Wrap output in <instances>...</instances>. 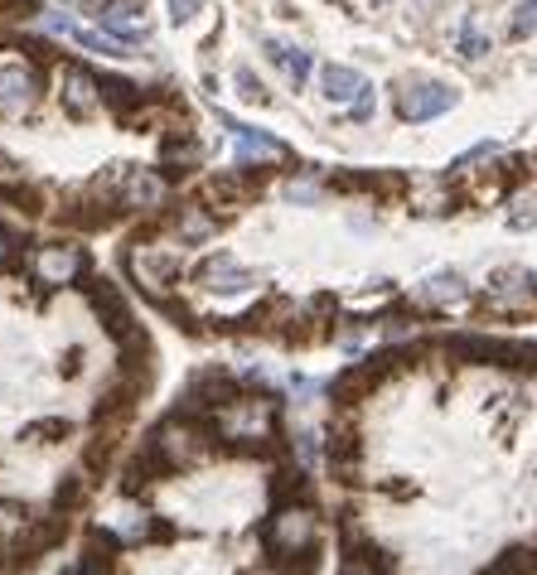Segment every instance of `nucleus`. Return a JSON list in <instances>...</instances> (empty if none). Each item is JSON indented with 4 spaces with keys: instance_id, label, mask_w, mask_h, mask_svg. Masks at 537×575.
<instances>
[{
    "instance_id": "1",
    "label": "nucleus",
    "mask_w": 537,
    "mask_h": 575,
    "mask_svg": "<svg viewBox=\"0 0 537 575\" xmlns=\"http://www.w3.org/2000/svg\"><path fill=\"white\" fill-rule=\"evenodd\" d=\"M262 547H266V561L282 566L296 551L315 547V513L310 503H296V507H276V517L262 527Z\"/></svg>"
},
{
    "instance_id": "2",
    "label": "nucleus",
    "mask_w": 537,
    "mask_h": 575,
    "mask_svg": "<svg viewBox=\"0 0 537 575\" xmlns=\"http://www.w3.org/2000/svg\"><path fill=\"white\" fill-rule=\"evenodd\" d=\"M63 537H69V513H63V507L29 517L25 532L15 537V547H10V571H29L44 556V551H53Z\"/></svg>"
},
{
    "instance_id": "3",
    "label": "nucleus",
    "mask_w": 537,
    "mask_h": 575,
    "mask_svg": "<svg viewBox=\"0 0 537 575\" xmlns=\"http://www.w3.org/2000/svg\"><path fill=\"white\" fill-rule=\"evenodd\" d=\"M170 474H175L170 455H165L155 440H141V450L121 465V493H127V499H145V493H151L155 483H165Z\"/></svg>"
},
{
    "instance_id": "4",
    "label": "nucleus",
    "mask_w": 537,
    "mask_h": 575,
    "mask_svg": "<svg viewBox=\"0 0 537 575\" xmlns=\"http://www.w3.org/2000/svg\"><path fill=\"white\" fill-rule=\"evenodd\" d=\"M77 286H83V296H87V304H93L97 314H103V324H107V334L117 338V344H127L131 334L141 330L136 320H131V304L121 300V290L111 286V280H97V276H83L77 280Z\"/></svg>"
},
{
    "instance_id": "5",
    "label": "nucleus",
    "mask_w": 537,
    "mask_h": 575,
    "mask_svg": "<svg viewBox=\"0 0 537 575\" xmlns=\"http://www.w3.org/2000/svg\"><path fill=\"white\" fill-rule=\"evenodd\" d=\"M141 392H145V382H136V378H127V372H121V382H111L103 397H97V406H93L97 431H103V435H117L121 426H127L131 416H136Z\"/></svg>"
},
{
    "instance_id": "6",
    "label": "nucleus",
    "mask_w": 537,
    "mask_h": 575,
    "mask_svg": "<svg viewBox=\"0 0 537 575\" xmlns=\"http://www.w3.org/2000/svg\"><path fill=\"white\" fill-rule=\"evenodd\" d=\"M455 107V87L445 83H407L397 93V117L402 121H431Z\"/></svg>"
},
{
    "instance_id": "7",
    "label": "nucleus",
    "mask_w": 537,
    "mask_h": 575,
    "mask_svg": "<svg viewBox=\"0 0 537 575\" xmlns=\"http://www.w3.org/2000/svg\"><path fill=\"white\" fill-rule=\"evenodd\" d=\"M59 101H63V111L69 117H93L97 107H107L103 101V77H93L87 68H77V63H69L63 68V87H59Z\"/></svg>"
},
{
    "instance_id": "8",
    "label": "nucleus",
    "mask_w": 537,
    "mask_h": 575,
    "mask_svg": "<svg viewBox=\"0 0 537 575\" xmlns=\"http://www.w3.org/2000/svg\"><path fill=\"white\" fill-rule=\"evenodd\" d=\"M35 280L39 286H69V280H83V252L63 242H49L35 252Z\"/></svg>"
},
{
    "instance_id": "9",
    "label": "nucleus",
    "mask_w": 537,
    "mask_h": 575,
    "mask_svg": "<svg viewBox=\"0 0 537 575\" xmlns=\"http://www.w3.org/2000/svg\"><path fill=\"white\" fill-rule=\"evenodd\" d=\"M39 68L35 63H10L5 73H0V111H25L39 101Z\"/></svg>"
},
{
    "instance_id": "10",
    "label": "nucleus",
    "mask_w": 537,
    "mask_h": 575,
    "mask_svg": "<svg viewBox=\"0 0 537 575\" xmlns=\"http://www.w3.org/2000/svg\"><path fill=\"white\" fill-rule=\"evenodd\" d=\"M199 280H204L208 290H223V296H228V290H242V286H252V271L248 266H238V256H228V252H218V256H208L204 266H199Z\"/></svg>"
},
{
    "instance_id": "11",
    "label": "nucleus",
    "mask_w": 537,
    "mask_h": 575,
    "mask_svg": "<svg viewBox=\"0 0 537 575\" xmlns=\"http://www.w3.org/2000/svg\"><path fill=\"white\" fill-rule=\"evenodd\" d=\"M97 25H103L107 34H117V39H136V34L145 29L141 10L131 5V0H97Z\"/></svg>"
},
{
    "instance_id": "12",
    "label": "nucleus",
    "mask_w": 537,
    "mask_h": 575,
    "mask_svg": "<svg viewBox=\"0 0 537 575\" xmlns=\"http://www.w3.org/2000/svg\"><path fill=\"white\" fill-rule=\"evenodd\" d=\"M223 127L238 135V165H252V160H282V155H286V145H282V141H272V135L248 131V127H238V121H228V117H223Z\"/></svg>"
},
{
    "instance_id": "13",
    "label": "nucleus",
    "mask_w": 537,
    "mask_h": 575,
    "mask_svg": "<svg viewBox=\"0 0 537 575\" xmlns=\"http://www.w3.org/2000/svg\"><path fill=\"white\" fill-rule=\"evenodd\" d=\"M103 101H107L111 111H117L121 121H131V111L151 101V87H141V83H127V77H103Z\"/></svg>"
},
{
    "instance_id": "14",
    "label": "nucleus",
    "mask_w": 537,
    "mask_h": 575,
    "mask_svg": "<svg viewBox=\"0 0 537 575\" xmlns=\"http://www.w3.org/2000/svg\"><path fill=\"white\" fill-rule=\"evenodd\" d=\"M363 77L354 73V68H344V63H324L320 68V93L330 97V101H354L358 93H363Z\"/></svg>"
},
{
    "instance_id": "15",
    "label": "nucleus",
    "mask_w": 537,
    "mask_h": 575,
    "mask_svg": "<svg viewBox=\"0 0 537 575\" xmlns=\"http://www.w3.org/2000/svg\"><path fill=\"white\" fill-rule=\"evenodd\" d=\"M272 503H276V507L310 503V474H306V469H282V474H272Z\"/></svg>"
},
{
    "instance_id": "16",
    "label": "nucleus",
    "mask_w": 537,
    "mask_h": 575,
    "mask_svg": "<svg viewBox=\"0 0 537 575\" xmlns=\"http://www.w3.org/2000/svg\"><path fill=\"white\" fill-rule=\"evenodd\" d=\"M266 59H272V63H282L286 68V77H290V83H296V87H306V77H310V68H315V63H310V53L306 49H296V44H266Z\"/></svg>"
},
{
    "instance_id": "17",
    "label": "nucleus",
    "mask_w": 537,
    "mask_h": 575,
    "mask_svg": "<svg viewBox=\"0 0 537 575\" xmlns=\"http://www.w3.org/2000/svg\"><path fill=\"white\" fill-rule=\"evenodd\" d=\"M175 228H179V242H208V237L218 232V218H208L199 203H184L179 218H175Z\"/></svg>"
},
{
    "instance_id": "18",
    "label": "nucleus",
    "mask_w": 537,
    "mask_h": 575,
    "mask_svg": "<svg viewBox=\"0 0 537 575\" xmlns=\"http://www.w3.org/2000/svg\"><path fill=\"white\" fill-rule=\"evenodd\" d=\"M324 450H330V465L339 469V479H349V465L358 459V431L354 426H339V431H330V440H324Z\"/></svg>"
},
{
    "instance_id": "19",
    "label": "nucleus",
    "mask_w": 537,
    "mask_h": 575,
    "mask_svg": "<svg viewBox=\"0 0 537 575\" xmlns=\"http://www.w3.org/2000/svg\"><path fill=\"white\" fill-rule=\"evenodd\" d=\"M121 199H127V208H155V203H160V179L155 175H127Z\"/></svg>"
},
{
    "instance_id": "20",
    "label": "nucleus",
    "mask_w": 537,
    "mask_h": 575,
    "mask_svg": "<svg viewBox=\"0 0 537 575\" xmlns=\"http://www.w3.org/2000/svg\"><path fill=\"white\" fill-rule=\"evenodd\" d=\"M537 571V556L528 547H509L503 556H494L489 561V571L485 575H533Z\"/></svg>"
},
{
    "instance_id": "21",
    "label": "nucleus",
    "mask_w": 537,
    "mask_h": 575,
    "mask_svg": "<svg viewBox=\"0 0 537 575\" xmlns=\"http://www.w3.org/2000/svg\"><path fill=\"white\" fill-rule=\"evenodd\" d=\"M20 435L35 440V445H59V440H69V435H73V426H69V421H59V416H49V421H29Z\"/></svg>"
},
{
    "instance_id": "22",
    "label": "nucleus",
    "mask_w": 537,
    "mask_h": 575,
    "mask_svg": "<svg viewBox=\"0 0 537 575\" xmlns=\"http://www.w3.org/2000/svg\"><path fill=\"white\" fill-rule=\"evenodd\" d=\"M83 503V474H69V479L53 489V507H63V513H73V507Z\"/></svg>"
},
{
    "instance_id": "23",
    "label": "nucleus",
    "mask_w": 537,
    "mask_h": 575,
    "mask_svg": "<svg viewBox=\"0 0 537 575\" xmlns=\"http://www.w3.org/2000/svg\"><path fill=\"white\" fill-rule=\"evenodd\" d=\"M489 53V39L475 29V20H465L461 25V59H485Z\"/></svg>"
},
{
    "instance_id": "24",
    "label": "nucleus",
    "mask_w": 537,
    "mask_h": 575,
    "mask_svg": "<svg viewBox=\"0 0 537 575\" xmlns=\"http://www.w3.org/2000/svg\"><path fill=\"white\" fill-rule=\"evenodd\" d=\"M465 296V286H461V276H435L427 290H421V300H461Z\"/></svg>"
},
{
    "instance_id": "25",
    "label": "nucleus",
    "mask_w": 537,
    "mask_h": 575,
    "mask_svg": "<svg viewBox=\"0 0 537 575\" xmlns=\"http://www.w3.org/2000/svg\"><path fill=\"white\" fill-rule=\"evenodd\" d=\"M238 93H242V101H256V107H266V101H272V97H266V87L252 77V68H238Z\"/></svg>"
},
{
    "instance_id": "26",
    "label": "nucleus",
    "mask_w": 537,
    "mask_h": 575,
    "mask_svg": "<svg viewBox=\"0 0 537 575\" xmlns=\"http://www.w3.org/2000/svg\"><path fill=\"white\" fill-rule=\"evenodd\" d=\"M533 29H537V5H533V0H523V5H518V20H513V39H528Z\"/></svg>"
},
{
    "instance_id": "27",
    "label": "nucleus",
    "mask_w": 537,
    "mask_h": 575,
    "mask_svg": "<svg viewBox=\"0 0 537 575\" xmlns=\"http://www.w3.org/2000/svg\"><path fill=\"white\" fill-rule=\"evenodd\" d=\"M349 107H354V121H368V117H373V107H378V101H373V87H363V93H358Z\"/></svg>"
},
{
    "instance_id": "28",
    "label": "nucleus",
    "mask_w": 537,
    "mask_h": 575,
    "mask_svg": "<svg viewBox=\"0 0 537 575\" xmlns=\"http://www.w3.org/2000/svg\"><path fill=\"white\" fill-rule=\"evenodd\" d=\"M59 372H63V378H77V372H83V348H69V354H63V363H59Z\"/></svg>"
},
{
    "instance_id": "29",
    "label": "nucleus",
    "mask_w": 537,
    "mask_h": 575,
    "mask_svg": "<svg viewBox=\"0 0 537 575\" xmlns=\"http://www.w3.org/2000/svg\"><path fill=\"white\" fill-rule=\"evenodd\" d=\"M170 10H175V20H194L204 10V0H170Z\"/></svg>"
},
{
    "instance_id": "30",
    "label": "nucleus",
    "mask_w": 537,
    "mask_h": 575,
    "mask_svg": "<svg viewBox=\"0 0 537 575\" xmlns=\"http://www.w3.org/2000/svg\"><path fill=\"white\" fill-rule=\"evenodd\" d=\"M339 575H378L373 566H368V561H358V556H349V561H344V571Z\"/></svg>"
},
{
    "instance_id": "31",
    "label": "nucleus",
    "mask_w": 537,
    "mask_h": 575,
    "mask_svg": "<svg viewBox=\"0 0 537 575\" xmlns=\"http://www.w3.org/2000/svg\"><path fill=\"white\" fill-rule=\"evenodd\" d=\"M10 256H15V237L0 228V266H10Z\"/></svg>"
},
{
    "instance_id": "32",
    "label": "nucleus",
    "mask_w": 537,
    "mask_h": 575,
    "mask_svg": "<svg viewBox=\"0 0 537 575\" xmlns=\"http://www.w3.org/2000/svg\"><path fill=\"white\" fill-rule=\"evenodd\" d=\"M533 223H537V208H533V203H528V208L513 213V228H533Z\"/></svg>"
},
{
    "instance_id": "33",
    "label": "nucleus",
    "mask_w": 537,
    "mask_h": 575,
    "mask_svg": "<svg viewBox=\"0 0 537 575\" xmlns=\"http://www.w3.org/2000/svg\"><path fill=\"white\" fill-rule=\"evenodd\" d=\"M0 571H5V547H0Z\"/></svg>"
},
{
    "instance_id": "34",
    "label": "nucleus",
    "mask_w": 537,
    "mask_h": 575,
    "mask_svg": "<svg viewBox=\"0 0 537 575\" xmlns=\"http://www.w3.org/2000/svg\"><path fill=\"white\" fill-rule=\"evenodd\" d=\"M533 5H537V0H533Z\"/></svg>"
}]
</instances>
